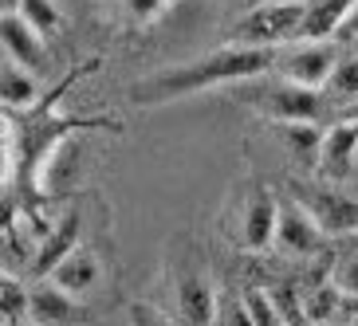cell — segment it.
<instances>
[{
	"label": "cell",
	"instance_id": "1",
	"mask_svg": "<svg viewBox=\"0 0 358 326\" xmlns=\"http://www.w3.org/2000/svg\"><path fill=\"white\" fill-rule=\"evenodd\" d=\"M275 59V47H244V43H229L213 47L205 55H193L185 64L158 67V71L142 75L130 83V103L150 110V106H169L178 98L201 95V91H217V87H232L252 75H268Z\"/></svg>",
	"mask_w": 358,
	"mask_h": 326
},
{
	"label": "cell",
	"instance_id": "2",
	"mask_svg": "<svg viewBox=\"0 0 358 326\" xmlns=\"http://www.w3.org/2000/svg\"><path fill=\"white\" fill-rule=\"evenodd\" d=\"M122 130L115 118H55L43 110L40 118H20L16 126V181L24 193H40L43 185V169L52 161V154H59L71 134L79 130Z\"/></svg>",
	"mask_w": 358,
	"mask_h": 326
},
{
	"label": "cell",
	"instance_id": "3",
	"mask_svg": "<svg viewBox=\"0 0 358 326\" xmlns=\"http://www.w3.org/2000/svg\"><path fill=\"white\" fill-rule=\"evenodd\" d=\"M264 75H252V79H241L232 83L229 95L236 103H244L248 110L264 118V122H323L327 114H335L331 98L319 91V87H303V83H292V79H280L275 75L272 83H260Z\"/></svg>",
	"mask_w": 358,
	"mask_h": 326
},
{
	"label": "cell",
	"instance_id": "4",
	"mask_svg": "<svg viewBox=\"0 0 358 326\" xmlns=\"http://www.w3.org/2000/svg\"><path fill=\"white\" fill-rule=\"evenodd\" d=\"M166 275H169V295H173V311L181 323L193 326H209L213 323V272L205 255H201L193 236H178L169 244L166 255Z\"/></svg>",
	"mask_w": 358,
	"mask_h": 326
},
{
	"label": "cell",
	"instance_id": "5",
	"mask_svg": "<svg viewBox=\"0 0 358 326\" xmlns=\"http://www.w3.org/2000/svg\"><path fill=\"white\" fill-rule=\"evenodd\" d=\"M287 197L299 205V209L315 221V228L323 232L327 240L331 236H350V232H358V197L355 193H347L343 185H335V181H303V177H287Z\"/></svg>",
	"mask_w": 358,
	"mask_h": 326
},
{
	"label": "cell",
	"instance_id": "6",
	"mask_svg": "<svg viewBox=\"0 0 358 326\" xmlns=\"http://www.w3.org/2000/svg\"><path fill=\"white\" fill-rule=\"evenodd\" d=\"M299 16H303V0H264V4L248 8L241 20L229 28V43H244V47H280V43L295 40Z\"/></svg>",
	"mask_w": 358,
	"mask_h": 326
},
{
	"label": "cell",
	"instance_id": "7",
	"mask_svg": "<svg viewBox=\"0 0 358 326\" xmlns=\"http://www.w3.org/2000/svg\"><path fill=\"white\" fill-rule=\"evenodd\" d=\"M338 52H343L338 40H287L275 47V59H272V71L268 75H280V79H292V83L319 87L323 91Z\"/></svg>",
	"mask_w": 358,
	"mask_h": 326
},
{
	"label": "cell",
	"instance_id": "8",
	"mask_svg": "<svg viewBox=\"0 0 358 326\" xmlns=\"http://www.w3.org/2000/svg\"><path fill=\"white\" fill-rule=\"evenodd\" d=\"M272 232H275V193L260 181H248V189L241 197V212H236V228L232 240L244 252H272Z\"/></svg>",
	"mask_w": 358,
	"mask_h": 326
},
{
	"label": "cell",
	"instance_id": "9",
	"mask_svg": "<svg viewBox=\"0 0 358 326\" xmlns=\"http://www.w3.org/2000/svg\"><path fill=\"white\" fill-rule=\"evenodd\" d=\"M323 232L315 228V221L295 205L287 193H275V232H272V252L295 255V260H311L323 252Z\"/></svg>",
	"mask_w": 358,
	"mask_h": 326
},
{
	"label": "cell",
	"instance_id": "10",
	"mask_svg": "<svg viewBox=\"0 0 358 326\" xmlns=\"http://www.w3.org/2000/svg\"><path fill=\"white\" fill-rule=\"evenodd\" d=\"M358 165V122L350 118H335L331 126H323V142H319V158H315V177L347 185V177Z\"/></svg>",
	"mask_w": 358,
	"mask_h": 326
},
{
	"label": "cell",
	"instance_id": "11",
	"mask_svg": "<svg viewBox=\"0 0 358 326\" xmlns=\"http://www.w3.org/2000/svg\"><path fill=\"white\" fill-rule=\"evenodd\" d=\"M0 59H12V64L28 67L40 79L48 75V40L36 28H28L16 8L0 12Z\"/></svg>",
	"mask_w": 358,
	"mask_h": 326
},
{
	"label": "cell",
	"instance_id": "12",
	"mask_svg": "<svg viewBox=\"0 0 358 326\" xmlns=\"http://www.w3.org/2000/svg\"><path fill=\"white\" fill-rule=\"evenodd\" d=\"M40 279H52V283L59 287V291H67L71 299H87V295L103 283V260H99V252L91 244L79 240L71 252L55 263L48 275H40Z\"/></svg>",
	"mask_w": 358,
	"mask_h": 326
},
{
	"label": "cell",
	"instance_id": "13",
	"mask_svg": "<svg viewBox=\"0 0 358 326\" xmlns=\"http://www.w3.org/2000/svg\"><path fill=\"white\" fill-rule=\"evenodd\" d=\"M75 318H79V299L59 291L52 279H36L24 291V323L59 326V323H75Z\"/></svg>",
	"mask_w": 358,
	"mask_h": 326
},
{
	"label": "cell",
	"instance_id": "14",
	"mask_svg": "<svg viewBox=\"0 0 358 326\" xmlns=\"http://www.w3.org/2000/svg\"><path fill=\"white\" fill-rule=\"evenodd\" d=\"M79 240H83V216H79V212H64L59 221H52V224H48V232L40 236V244H36L32 275H36V279L48 275Z\"/></svg>",
	"mask_w": 358,
	"mask_h": 326
},
{
	"label": "cell",
	"instance_id": "15",
	"mask_svg": "<svg viewBox=\"0 0 358 326\" xmlns=\"http://www.w3.org/2000/svg\"><path fill=\"white\" fill-rule=\"evenodd\" d=\"M350 4L355 0H303V16H299L295 40H335Z\"/></svg>",
	"mask_w": 358,
	"mask_h": 326
},
{
	"label": "cell",
	"instance_id": "16",
	"mask_svg": "<svg viewBox=\"0 0 358 326\" xmlns=\"http://www.w3.org/2000/svg\"><path fill=\"white\" fill-rule=\"evenodd\" d=\"M36 103H40V75H32L12 59H0V106L32 110Z\"/></svg>",
	"mask_w": 358,
	"mask_h": 326
},
{
	"label": "cell",
	"instance_id": "17",
	"mask_svg": "<svg viewBox=\"0 0 358 326\" xmlns=\"http://www.w3.org/2000/svg\"><path fill=\"white\" fill-rule=\"evenodd\" d=\"M272 134L284 142L287 154L303 169H315L319 142H323V126L319 122H307V118H299V122H272Z\"/></svg>",
	"mask_w": 358,
	"mask_h": 326
},
{
	"label": "cell",
	"instance_id": "18",
	"mask_svg": "<svg viewBox=\"0 0 358 326\" xmlns=\"http://www.w3.org/2000/svg\"><path fill=\"white\" fill-rule=\"evenodd\" d=\"M323 95L331 98L335 110L343 103H350V98H358V52H338L335 67H331V75L323 83Z\"/></svg>",
	"mask_w": 358,
	"mask_h": 326
},
{
	"label": "cell",
	"instance_id": "19",
	"mask_svg": "<svg viewBox=\"0 0 358 326\" xmlns=\"http://www.w3.org/2000/svg\"><path fill=\"white\" fill-rule=\"evenodd\" d=\"M16 12H20L24 24L36 28L48 43H52L55 36H64V28H67V16L55 0H16Z\"/></svg>",
	"mask_w": 358,
	"mask_h": 326
},
{
	"label": "cell",
	"instance_id": "20",
	"mask_svg": "<svg viewBox=\"0 0 358 326\" xmlns=\"http://www.w3.org/2000/svg\"><path fill=\"white\" fill-rule=\"evenodd\" d=\"M213 323L248 326V311H244V295H241V287L217 283V291H213Z\"/></svg>",
	"mask_w": 358,
	"mask_h": 326
},
{
	"label": "cell",
	"instance_id": "21",
	"mask_svg": "<svg viewBox=\"0 0 358 326\" xmlns=\"http://www.w3.org/2000/svg\"><path fill=\"white\" fill-rule=\"evenodd\" d=\"M241 295H244L248 323H256V326H275V323H280V315H275V303H272V291H268V287L252 283V287H241Z\"/></svg>",
	"mask_w": 358,
	"mask_h": 326
},
{
	"label": "cell",
	"instance_id": "22",
	"mask_svg": "<svg viewBox=\"0 0 358 326\" xmlns=\"http://www.w3.org/2000/svg\"><path fill=\"white\" fill-rule=\"evenodd\" d=\"M169 4H173V0H118V12H122V20H127L130 28H146V24L158 20Z\"/></svg>",
	"mask_w": 358,
	"mask_h": 326
},
{
	"label": "cell",
	"instance_id": "23",
	"mask_svg": "<svg viewBox=\"0 0 358 326\" xmlns=\"http://www.w3.org/2000/svg\"><path fill=\"white\" fill-rule=\"evenodd\" d=\"M127 323H146V326H154V323H169V315H162V306H154V303H146V299H134V303L127 306Z\"/></svg>",
	"mask_w": 358,
	"mask_h": 326
},
{
	"label": "cell",
	"instance_id": "24",
	"mask_svg": "<svg viewBox=\"0 0 358 326\" xmlns=\"http://www.w3.org/2000/svg\"><path fill=\"white\" fill-rule=\"evenodd\" d=\"M331 279H335L338 291L358 295V255H355V260H347V263H338V272L331 275Z\"/></svg>",
	"mask_w": 358,
	"mask_h": 326
},
{
	"label": "cell",
	"instance_id": "25",
	"mask_svg": "<svg viewBox=\"0 0 358 326\" xmlns=\"http://www.w3.org/2000/svg\"><path fill=\"white\" fill-rule=\"evenodd\" d=\"M335 40H338V43H358V0L350 4L347 16H343V24H338Z\"/></svg>",
	"mask_w": 358,
	"mask_h": 326
},
{
	"label": "cell",
	"instance_id": "26",
	"mask_svg": "<svg viewBox=\"0 0 358 326\" xmlns=\"http://www.w3.org/2000/svg\"><path fill=\"white\" fill-rule=\"evenodd\" d=\"M338 118H350V122H358V98H350V103L338 106Z\"/></svg>",
	"mask_w": 358,
	"mask_h": 326
},
{
	"label": "cell",
	"instance_id": "27",
	"mask_svg": "<svg viewBox=\"0 0 358 326\" xmlns=\"http://www.w3.org/2000/svg\"><path fill=\"white\" fill-rule=\"evenodd\" d=\"M16 8V0H0V12H12Z\"/></svg>",
	"mask_w": 358,
	"mask_h": 326
},
{
	"label": "cell",
	"instance_id": "28",
	"mask_svg": "<svg viewBox=\"0 0 358 326\" xmlns=\"http://www.w3.org/2000/svg\"><path fill=\"white\" fill-rule=\"evenodd\" d=\"M12 283V279H8V275H4V272H0V291H4V287H8Z\"/></svg>",
	"mask_w": 358,
	"mask_h": 326
},
{
	"label": "cell",
	"instance_id": "29",
	"mask_svg": "<svg viewBox=\"0 0 358 326\" xmlns=\"http://www.w3.org/2000/svg\"><path fill=\"white\" fill-rule=\"evenodd\" d=\"M355 47H358V43H355Z\"/></svg>",
	"mask_w": 358,
	"mask_h": 326
}]
</instances>
